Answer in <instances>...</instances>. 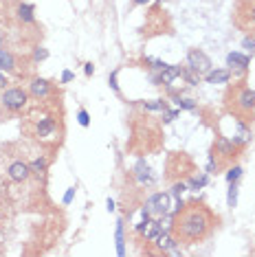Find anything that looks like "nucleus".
Returning <instances> with one entry per match:
<instances>
[{
    "label": "nucleus",
    "instance_id": "obj_22",
    "mask_svg": "<svg viewBox=\"0 0 255 257\" xmlns=\"http://www.w3.org/2000/svg\"><path fill=\"white\" fill-rule=\"evenodd\" d=\"M176 103H178V106H181V108H185V110L196 108V103L191 101V99H181V97H178V99H176Z\"/></svg>",
    "mask_w": 255,
    "mask_h": 257
},
{
    "label": "nucleus",
    "instance_id": "obj_7",
    "mask_svg": "<svg viewBox=\"0 0 255 257\" xmlns=\"http://www.w3.org/2000/svg\"><path fill=\"white\" fill-rule=\"evenodd\" d=\"M7 176H9V180H14V183H25V180H29V176H31V167H29V163H25V161H14V163H9V167H7Z\"/></svg>",
    "mask_w": 255,
    "mask_h": 257
},
{
    "label": "nucleus",
    "instance_id": "obj_17",
    "mask_svg": "<svg viewBox=\"0 0 255 257\" xmlns=\"http://www.w3.org/2000/svg\"><path fill=\"white\" fill-rule=\"evenodd\" d=\"M29 167H31V174H44L46 172V167H49V159H44V156H40V159L36 161H31L29 163Z\"/></svg>",
    "mask_w": 255,
    "mask_h": 257
},
{
    "label": "nucleus",
    "instance_id": "obj_12",
    "mask_svg": "<svg viewBox=\"0 0 255 257\" xmlns=\"http://www.w3.org/2000/svg\"><path fill=\"white\" fill-rule=\"evenodd\" d=\"M165 211H167V196L165 194H156L150 198L148 213H165Z\"/></svg>",
    "mask_w": 255,
    "mask_h": 257
},
{
    "label": "nucleus",
    "instance_id": "obj_3",
    "mask_svg": "<svg viewBox=\"0 0 255 257\" xmlns=\"http://www.w3.org/2000/svg\"><path fill=\"white\" fill-rule=\"evenodd\" d=\"M29 106V90L25 88H5L0 92V114L7 119V116H14V114H20L22 110Z\"/></svg>",
    "mask_w": 255,
    "mask_h": 257
},
{
    "label": "nucleus",
    "instance_id": "obj_15",
    "mask_svg": "<svg viewBox=\"0 0 255 257\" xmlns=\"http://www.w3.org/2000/svg\"><path fill=\"white\" fill-rule=\"evenodd\" d=\"M207 84H227L231 79V71H224V68H218V71H209L205 75Z\"/></svg>",
    "mask_w": 255,
    "mask_h": 257
},
{
    "label": "nucleus",
    "instance_id": "obj_28",
    "mask_svg": "<svg viewBox=\"0 0 255 257\" xmlns=\"http://www.w3.org/2000/svg\"><path fill=\"white\" fill-rule=\"evenodd\" d=\"M143 3H148V0H135V5H143Z\"/></svg>",
    "mask_w": 255,
    "mask_h": 257
},
{
    "label": "nucleus",
    "instance_id": "obj_2",
    "mask_svg": "<svg viewBox=\"0 0 255 257\" xmlns=\"http://www.w3.org/2000/svg\"><path fill=\"white\" fill-rule=\"evenodd\" d=\"M227 110L233 112L237 116H248L255 108V90H251L248 86L244 84H237V86H231L227 90Z\"/></svg>",
    "mask_w": 255,
    "mask_h": 257
},
{
    "label": "nucleus",
    "instance_id": "obj_25",
    "mask_svg": "<svg viewBox=\"0 0 255 257\" xmlns=\"http://www.w3.org/2000/svg\"><path fill=\"white\" fill-rule=\"evenodd\" d=\"M79 123H82L84 127L90 123V121H88V112H86V110H79Z\"/></svg>",
    "mask_w": 255,
    "mask_h": 257
},
{
    "label": "nucleus",
    "instance_id": "obj_26",
    "mask_svg": "<svg viewBox=\"0 0 255 257\" xmlns=\"http://www.w3.org/2000/svg\"><path fill=\"white\" fill-rule=\"evenodd\" d=\"M0 46H5V31L0 29Z\"/></svg>",
    "mask_w": 255,
    "mask_h": 257
},
{
    "label": "nucleus",
    "instance_id": "obj_6",
    "mask_svg": "<svg viewBox=\"0 0 255 257\" xmlns=\"http://www.w3.org/2000/svg\"><path fill=\"white\" fill-rule=\"evenodd\" d=\"M51 92H53V84H51L49 79L36 77L29 84V97H33L36 101H46V99L51 97Z\"/></svg>",
    "mask_w": 255,
    "mask_h": 257
},
{
    "label": "nucleus",
    "instance_id": "obj_21",
    "mask_svg": "<svg viewBox=\"0 0 255 257\" xmlns=\"http://www.w3.org/2000/svg\"><path fill=\"white\" fill-rule=\"evenodd\" d=\"M235 200H237V185L231 183V191H229V204L235 207Z\"/></svg>",
    "mask_w": 255,
    "mask_h": 257
},
{
    "label": "nucleus",
    "instance_id": "obj_16",
    "mask_svg": "<svg viewBox=\"0 0 255 257\" xmlns=\"http://www.w3.org/2000/svg\"><path fill=\"white\" fill-rule=\"evenodd\" d=\"M139 231H141L148 239H154L156 235H159V224H156L154 220H150L148 215H146V220H143L141 224H139Z\"/></svg>",
    "mask_w": 255,
    "mask_h": 257
},
{
    "label": "nucleus",
    "instance_id": "obj_1",
    "mask_svg": "<svg viewBox=\"0 0 255 257\" xmlns=\"http://www.w3.org/2000/svg\"><path fill=\"white\" fill-rule=\"evenodd\" d=\"M218 224V215L200 200H191L187 204H178L176 215L172 220V237L176 244H200L213 233Z\"/></svg>",
    "mask_w": 255,
    "mask_h": 257
},
{
    "label": "nucleus",
    "instance_id": "obj_8",
    "mask_svg": "<svg viewBox=\"0 0 255 257\" xmlns=\"http://www.w3.org/2000/svg\"><path fill=\"white\" fill-rule=\"evenodd\" d=\"M0 71L7 75H18V57H16L7 46H0Z\"/></svg>",
    "mask_w": 255,
    "mask_h": 257
},
{
    "label": "nucleus",
    "instance_id": "obj_13",
    "mask_svg": "<svg viewBox=\"0 0 255 257\" xmlns=\"http://www.w3.org/2000/svg\"><path fill=\"white\" fill-rule=\"evenodd\" d=\"M176 77H183V68L181 66H170L165 64V68L161 71V84L163 86H172V81Z\"/></svg>",
    "mask_w": 255,
    "mask_h": 257
},
{
    "label": "nucleus",
    "instance_id": "obj_20",
    "mask_svg": "<svg viewBox=\"0 0 255 257\" xmlns=\"http://www.w3.org/2000/svg\"><path fill=\"white\" fill-rule=\"evenodd\" d=\"M49 57V51L42 49V46H36V51H33V62H42Z\"/></svg>",
    "mask_w": 255,
    "mask_h": 257
},
{
    "label": "nucleus",
    "instance_id": "obj_29",
    "mask_svg": "<svg viewBox=\"0 0 255 257\" xmlns=\"http://www.w3.org/2000/svg\"><path fill=\"white\" fill-rule=\"evenodd\" d=\"M251 114H253V119H255V108H253V112H251Z\"/></svg>",
    "mask_w": 255,
    "mask_h": 257
},
{
    "label": "nucleus",
    "instance_id": "obj_23",
    "mask_svg": "<svg viewBox=\"0 0 255 257\" xmlns=\"http://www.w3.org/2000/svg\"><path fill=\"white\" fill-rule=\"evenodd\" d=\"M5 88H9V75L5 71H0V92H3Z\"/></svg>",
    "mask_w": 255,
    "mask_h": 257
},
{
    "label": "nucleus",
    "instance_id": "obj_30",
    "mask_svg": "<svg viewBox=\"0 0 255 257\" xmlns=\"http://www.w3.org/2000/svg\"><path fill=\"white\" fill-rule=\"evenodd\" d=\"M5 3H7V0H5Z\"/></svg>",
    "mask_w": 255,
    "mask_h": 257
},
{
    "label": "nucleus",
    "instance_id": "obj_27",
    "mask_svg": "<svg viewBox=\"0 0 255 257\" xmlns=\"http://www.w3.org/2000/svg\"><path fill=\"white\" fill-rule=\"evenodd\" d=\"M86 75H92V64H86Z\"/></svg>",
    "mask_w": 255,
    "mask_h": 257
},
{
    "label": "nucleus",
    "instance_id": "obj_9",
    "mask_svg": "<svg viewBox=\"0 0 255 257\" xmlns=\"http://www.w3.org/2000/svg\"><path fill=\"white\" fill-rule=\"evenodd\" d=\"M16 20H18V25H22V27L36 25L33 5H29V3H18V5H16Z\"/></svg>",
    "mask_w": 255,
    "mask_h": 257
},
{
    "label": "nucleus",
    "instance_id": "obj_19",
    "mask_svg": "<svg viewBox=\"0 0 255 257\" xmlns=\"http://www.w3.org/2000/svg\"><path fill=\"white\" fill-rule=\"evenodd\" d=\"M240 176H242V167L233 165L229 169V174H227V180H229V183H237V178H240Z\"/></svg>",
    "mask_w": 255,
    "mask_h": 257
},
{
    "label": "nucleus",
    "instance_id": "obj_11",
    "mask_svg": "<svg viewBox=\"0 0 255 257\" xmlns=\"http://www.w3.org/2000/svg\"><path fill=\"white\" fill-rule=\"evenodd\" d=\"M227 64L231 66V71H240V73H244L246 68H248V64H251V60H248L246 55H242V53H229Z\"/></svg>",
    "mask_w": 255,
    "mask_h": 257
},
{
    "label": "nucleus",
    "instance_id": "obj_18",
    "mask_svg": "<svg viewBox=\"0 0 255 257\" xmlns=\"http://www.w3.org/2000/svg\"><path fill=\"white\" fill-rule=\"evenodd\" d=\"M240 3L246 7V11H242L240 7H235V11H237V14H246L248 20H251V25L255 27V0H240Z\"/></svg>",
    "mask_w": 255,
    "mask_h": 257
},
{
    "label": "nucleus",
    "instance_id": "obj_4",
    "mask_svg": "<svg viewBox=\"0 0 255 257\" xmlns=\"http://www.w3.org/2000/svg\"><path fill=\"white\" fill-rule=\"evenodd\" d=\"M242 148L235 141H231L227 137H218L216 143H213V152H211V161H216V167L222 165V163H231L237 156V152Z\"/></svg>",
    "mask_w": 255,
    "mask_h": 257
},
{
    "label": "nucleus",
    "instance_id": "obj_14",
    "mask_svg": "<svg viewBox=\"0 0 255 257\" xmlns=\"http://www.w3.org/2000/svg\"><path fill=\"white\" fill-rule=\"evenodd\" d=\"M154 239H156V246H159L161 253H170V250L176 248V239L172 237V233H159Z\"/></svg>",
    "mask_w": 255,
    "mask_h": 257
},
{
    "label": "nucleus",
    "instance_id": "obj_10",
    "mask_svg": "<svg viewBox=\"0 0 255 257\" xmlns=\"http://www.w3.org/2000/svg\"><path fill=\"white\" fill-rule=\"evenodd\" d=\"M38 139H46V137H53L55 134V121L51 119V116H44V119H40L36 123V130H33Z\"/></svg>",
    "mask_w": 255,
    "mask_h": 257
},
{
    "label": "nucleus",
    "instance_id": "obj_5",
    "mask_svg": "<svg viewBox=\"0 0 255 257\" xmlns=\"http://www.w3.org/2000/svg\"><path fill=\"white\" fill-rule=\"evenodd\" d=\"M187 66L194 71L196 75H207L211 71V60L207 57L205 53H202L200 49H191L189 53H187Z\"/></svg>",
    "mask_w": 255,
    "mask_h": 257
},
{
    "label": "nucleus",
    "instance_id": "obj_24",
    "mask_svg": "<svg viewBox=\"0 0 255 257\" xmlns=\"http://www.w3.org/2000/svg\"><path fill=\"white\" fill-rule=\"evenodd\" d=\"M242 44H244V49H248L251 53H255V38H244V42Z\"/></svg>",
    "mask_w": 255,
    "mask_h": 257
}]
</instances>
